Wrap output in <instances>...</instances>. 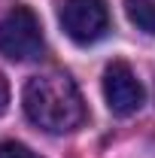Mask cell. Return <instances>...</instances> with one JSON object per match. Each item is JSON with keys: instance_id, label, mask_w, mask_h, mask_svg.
<instances>
[{"instance_id": "5b68a950", "label": "cell", "mask_w": 155, "mask_h": 158, "mask_svg": "<svg viewBox=\"0 0 155 158\" xmlns=\"http://www.w3.org/2000/svg\"><path fill=\"white\" fill-rule=\"evenodd\" d=\"M125 12L131 24L146 34H155V0H125Z\"/></svg>"}, {"instance_id": "8992f818", "label": "cell", "mask_w": 155, "mask_h": 158, "mask_svg": "<svg viewBox=\"0 0 155 158\" xmlns=\"http://www.w3.org/2000/svg\"><path fill=\"white\" fill-rule=\"evenodd\" d=\"M0 158H40V155H37V152H31L24 143L6 140V143H0Z\"/></svg>"}, {"instance_id": "6da1fadb", "label": "cell", "mask_w": 155, "mask_h": 158, "mask_svg": "<svg viewBox=\"0 0 155 158\" xmlns=\"http://www.w3.org/2000/svg\"><path fill=\"white\" fill-rule=\"evenodd\" d=\"M24 113L27 118L49 131V134H64L76 131L85 122V103L79 94L76 82L67 73H40L24 85Z\"/></svg>"}, {"instance_id": "3957f363", "label": "cell", "mask_w": 155, "mask_h": 158, "mask_svg": "<svg viewBox=\"0 0 155 158\" xmlns=\"http://www.w3.org/2000/svg\"><path fill=\"white\" fill-rule=\"evenodd\" d=\"M61 27L79 46L97 43L110 31L107 0H64V6H61Z\"/></svg>"}, {"instance_id": "7a4b0ae2", "label": "cell", "mask_w": 155, "mask_h": 158, "mask_svg": "<svg viewBox=\"0 0 155 158\" xmlns=\"http://www.w3.org/2000/svg\"><path fill=\"white\" fill-rule=\"evenodd\" d=\"M43 52V27L37 12L15 3L0 19V55L9 61H31Z\"/></svg>"}, {"instance_id": "277c9868", "label": "cell", "mask_w": 155, "mask_h": 158, "mask_svg": "<svg viewBox=\"0 0 155 158\" xmlns=\"http://www.w3.org/2000/svg\"><path fill=\"white\" fill-rule=\"evenodd\" d=\"M103 98H107V106L116 116H131V113H137L143 106L146 91H143L137 73L131 70V64L113 61L103 70Z\"/></svg>"}, {"instance_id": "52a82bcc", "label": "cell", "mask_w": 155, "mask_h": 158, "mask_svg": "<svg viewBox=\"0 0 155 158\" xmlns=\"http://www.w3.org/2000/svg\"><path fill=\"white\" fill-rule=\"evenodd\" d=\"M6 103H9V85H6V79L0 76V116L6 113Z\"/></svg>"}]
</instances>
